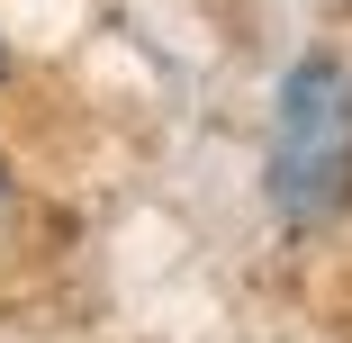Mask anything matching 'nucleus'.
<instances>
[{
    "instance_id": "nucleus-1",
    "label": "nucleus",
    "mask_w": 352,
    "mask_h": 343,
    "mask_svg": "<svg viewBox=\"0 0 352 343\" xmlns=\"http://www.w3.org/2000/svg\"><path fill=\"white\" fill-rule=\"evenodd\" d=\"M352 199V73L343 54H307L280 82L271 118V208L289 226H325Z\"/></svg>"
},
{
    "instance_id": "nucleus-2",
    "label": "nucleus",
    "mask_w": 352,
    "mask_h": 343,
    "mask_svg": "<svg viewBox=\"0 0 352 343\" xmlns=\"http://www.w3.org/2000/svg\"><path fill=\"white\" fill-rule=\"evenodd\" d=\"M0 63H10V54H0Z\"/></svg>"
}]
</instances>
